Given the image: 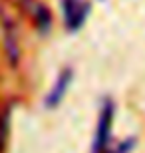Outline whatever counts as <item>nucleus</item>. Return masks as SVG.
<instances>
[{"instance_id": "f257e3e1", "label": "nucleus", "mask_w": 145, "mask_h": 153, "mask_svg": "<svg viewBox=\"0 0 145 153\" xmlns=\"http://www.w3.org/2000/svg\"><path fill=\"white\" fill-rule=\"evenodd\" d=\"M113 121H115V103L112 97H103L97 111L95 131L89 153H131L137 145V137L131 135L123 141H113Z\"/></svg>"}, {"instance_id": "f03ea898", "label": "nucleus", "mask_w": 145, "mask_h": 153, "mask_svg": "<svg viewBox=\"0 0 145 153\" xmlns=\"http://www.w3.org/2000/svg\"><path fill=\"white\" fill-rule=\"evenodd\" d=\"M60 12L66 32L76 34L88 22L89 14H91V4H89V0H60Z\"/></svg>"}, {"instance_id": "7ed1b4c3", "label": "nucleus", "mask_w": 145, "mask_h": 153, "mask_svg": "<svg viewBox=\"0 0 145 153\" xmlns=\"http://www.w3.org/2000/svg\"><path fill=\"white\" fill-rule=\"evenodd\" d=\"M74 76L76 74H74L72 66H64V68L58 72L52 88L44 96V108L46 109H58L62 105V102L66 100L68 91H70V88H72V84H74Z\"/></svg>"}, {"instance_id": "20e7f679", "label": "nucleus", "mask_w": 145, "mask_h": 153, "mask_svg": "<svg viewBox=\"0 0 145 153\" xmlns=\"http://www.w3.org/2000/svg\"><path fill=\"white\" fill-rule=\"evenodd\" d=\"M0 24H2V40H4L6 58H8L10 66H18V62H20V44H18V36H16V28L12 24V18L6 12H0Z\"/></svg>"}, {"instance_id": "39448f33", "label": "nucleus", "mask_w": 145, "mask_h": 153, "mask_svg": "<svg viewBox=\"0 0 145 153\" xmlns=\"http://www.w3.org/2000/svg\"><path fill=\"white\" fill-rule=\"evenodd\" d=\"M22 6L26 8L30 16H32L34 24H36V28H38L40 34H48L52 30V12L50 8L44 4V2H40V0H20Z\"/></svg>"}]
</instances>
